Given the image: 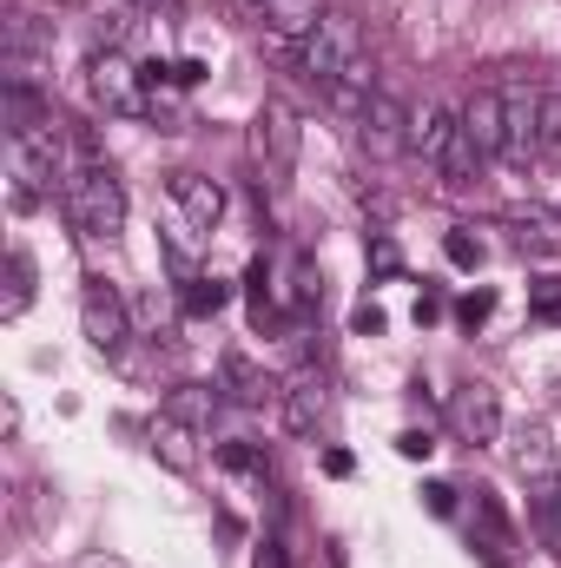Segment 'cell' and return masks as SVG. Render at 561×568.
Instances as JSON below:
<instances>
[{
    "label": "cell",
    "instance_id": "6da1fadb",
    "mask_svg": "<svg viewBox=\"0 0 561 568\" xmlns=\"http://www.w3.org/2000/svg\"><path fill=\"white\" fill-rule=\"evenodd\" d=\"M60 205L73 219L80 239H120L126 225V185L113 179V165H100L86 145L73 152V165L60 172Z\"/></svg>",
    "mask_w": 561,
    "mask_h": 568
},
{
    "label": "cell",
    "instance_id": "7a4b0ae2",
    "mask_svg": "<svg viewBox=\"0 0 561 568\" xmlns=\"http://www.w3.org/2000/svg\"><path fill=\"white\" fill-rule=\"evenodd\" d=\"M297 152H304V126L284 100H265L258 120H252V159H258V185L278 192L284 179L297 172Z\"/></svg>",
    "mask_w": 561,
    "mask_h": 568
},
{
    "label": "cell",
    "instance_id": "3957f363",
    "mask_svg": "<svg viewBox=\"0 0 561 568\" xmlns=\"http://www.w3.org/2000/svg\"><path fill=\"white\" fill-rule=\"evenodd\" d=\"M86 87H93V100H100L106 113H120V120H145V113H152V100H145V67H133L120 47H106V53L86 60Z\"/></svg>",
    "mask_w": 561,
    "mask_h": 568
},
{
    "label": "cell",
    "instance_id": "277c9868",
    "mask_svg": "<svg viewBox=\"0 0 561 568\" xmlns=\"http://www.w3.org/2000/svg\"><path fill=\"white\" fill-rule=\"evenodd\" d=\"M357 53H364V33H357V20L330 7V13L317 20V33H310V40L297 47V67H304V80L330 87V80H337V73H344V67H350Z\"/></svg>",
    "mask_w": 561,
    "mask_h": 568
},
{
    "label": "cell",
    "instance_id": "5b68a950",
    "mask_svg": "<svg viewBox=\"0 0 561 568\" xmlns=\"http://www.w3.org/2000/svg\"><path fill=\"white\" fill-rule=\"evenodd\" d=\"M80 331H86V344H93L100 357L126 351V337H133V311H126V297H120L106 278H86V291H80Z\"/></svg>",
    "mask_w": 561,
    "mask_h": 568
},
{
    "label": "cell",
    "instance_id": "8992f818",
    "mask_svg": "<svg viewBox=\"0 0 561 568\" xmlns=\"http://www.w3.org/2000/svg\"><path fill=\"white\" fill-rule=\"evenodd\" d=\"M449 429L469 443V449H482V443H496L502 436V397H496V384H462L456 397H449Z\"/></svg>",
    "mask_w": 561,
    "mask_h": 568
},
{
    "label": "cell",
    "instance_id": "52a82bcc",
    "mask_svg": "<svg viewBox=\"0 0 561 568\" xmlns=\"http://www.w3.org/2000/svg\"><path fill=\"white\" fill-rule=\"evenodd\" d=\"M357 140L370 159H397V152H410V106L397 100V93H377L364 113H357Z\"/></svg>",
    "mask_w": 561,
    "mask_h": 568
},
{
    "label": "cell",
    "instance_id": "ba28073f",
    "mask_svg": "<svg viewBox=\"0 0 561 568\" xmlns=\"http://www.w3.org/2000/svg\"><path fill=\"white\" fill-rule=\"evenodd\" d=\"M324 13H330V0H258V27H265V40L284 47V53H297L317 33Z\"/></svg>",
    "mask_w": 561,
    "mask_h": 568
},
{
    "label": "cell",
    "instance_id": "9c48e42d",
    "mask_svg": "<svg viewBox=\"0 0 561 568\" xmlns=\"http://www.w3.org/2000/svg\"><path fill=\"white\" fill-rule=\"evenodd\" d=\"M462 133L476 140L482 159H502V145H509V100L496 87H476V100L462 106Z\"/></svg>",
    "mask_w": 561,
    "mask_h": 568
},
{
    "label": "cell",
    "instance_id": "30bf717a",
    "mask_svg": "<svg viewBox=\"0 0 561 568\" xmlns=\"http://www.w3.org/2000/svg\"><path fill=\"white\" fill-rule=\"evenodd\" d=\"M172 205H178V219L192 232H212L225 219V185L205 179V172H172Z\"/></svg>",
    "mask_w": 561,
    "mask_h": 568
},
{
    "label": "cell",
    "instance_id": "8fae6325",
    "mask_svg": "<svg viewBox=\"0 0 561 568\" xmlns=\"http://www.w3.org/2000/svg\"><path fill=\"white\" fill-rule=\"evenodd\" d=\"M324 424H330V384H324L317 371L290 377V384H284V429H290V436H317Z\"/></svg>",
    "mask_w": 561,
    "mask_h": 568
},
{
    "label": "cell",
    "instance_id": "7c38bea8",
    "mask_svg": "<svg viewBox=\"0 0 561 568\" xmlns=\"http://www.w3.org/2000/svg\"><path fill=\"white\" fill-rule=\"evenodd\" d=\"M456 126H462V113H449V106H436V100L410 106V152H417L422 165H436V172H442V159H449V140H456Z\"/></svg>",
    "mask_w": 561,
    "mask_h": 568
},
{
    "label": "cell",
    "instance_id": "4fadbf2b",
    "mask_svg": "<svg viewBox=\"0 0 561 568\" xmlns=\"http://www.w3.org/2000/svg\"><path fill=\"white\" fill-rule=\"evenodd\" d=\"M218 390H232L238 404H272V397H284V384L252 357V351H225V357H218Z\"/></svg>",
    "mask_w": 561,
    "mask_h": 568
},
{
    "label": "cell",
    "instance_id": "5bb4252c",
    "mask_svg": "<svg viewBox=\"0 0 561 568\" xmlns=\"http://www.w3.org/2000/svg\"><path fill=\"white\" fill-rule=\"evenodd\" d=\"M469 542L482 549V562H489V568H509V556H516V529L502 523V509H496V496H489V489H476V509H469Z\"/></svg>",
    "mask_w": 561,
    "mask_h": 568
},
{
    "label": "cell",
    "instance_id": "9a60e30c",
    "mask_svg": "<svg viewBox=\"0 0 561 568\" xmlns=\"http://www.w3.org/2000/svg\"><path fill=\"white\" fill-rule=\"evenodd\" d=\"M502 100H509V145H502V159L509 165L542 159V100H529V93H502Z\"/></svg>",
    "mask_w": 561,
    "mask_h": 568
},
{
    "label": "cell",
    "instance_id": "2e32d148",
    "mask_svg": "<svg viewBox=\"0 0 561 568\" xmlns=\"http://www.w3.org/2000/svg\"><path fill=\"white\" fill-rule=\"evenodd\" d=\"M145 436H152V456H159L172 476H192V469H198V429L178 424L172 410H165V417H152V429H145Z\"/></svg>",
    "mask_w": 561,
    "mask_h": 568
},
{
    "label": "cell",
    "instance_id": "e0dca14e",
    "mask_svg": "<svg viewBox=\"0 0 561 568\" xmlns=\"http://www.w3.org/2000/svg\"><path fill=\"white\" fill-rule=\"evenodd\" d=\"M509 463H516L529 483L555 476V443H549V424H516V429H509Z\"/></svg>",
    "mask_w": 561,
    "mask_h": 568
},
{
    "label": "cell",
    "instance_id": "ac0fdd59",
    "mask_svg": "<svg viewBox=\"0 0 561 568\" xmlns=\"http://www.w3.org/2000/svg\"><path fill=\"white\" fill-rule=\"evenodd\" d=\"M377 93H384V87H377V60H370V53H357V60H350V67L330 80V100H337L344 113H364Z\"/></svg>",
    "mask_w": 561,
    "mask_h": 568
},
{
    "label": "cell",
    "instance_id": "d6986e66",
    "mask_svg": "<svg viewBox=\"0 0 561 568\" xmlns=\"http://www.w3.org/2000/svg\"><path fill=\"white\" fill-rule=\"evenodd\" d=\"M225 304H232V284L212 278V272H198V278L178 284V311H185V317H218Z\"/></svg>",
    "mask_w": 561,
    "mask_h": 568
},
{
    "label": "cell",
    "instance_id": "ffe728a7",
    "mask_svg": "<svg viewBox=\"0 0 561 568\" xmlns=\"http://www.w3.org/2000/svg\"><path fill=\"white\" fill-rule=\"evenodd\" d=\"M165 410H172L178 424H192V429H198V436H205V429L218 424V390H205V384H178Z\"/></svg>",
    "mask_w": 561,
    "mask_h": 568
},
{
    "label": "cell",
    "instance_id": "44dd1931",
    "mask_svg": "<svg viewBox=\"0 0 561 568\" xmlns=\"http://www.w3.org/2000/svg\"><path fill=\"white\" fill-rule=\"evenodd\" d=\"M27 304H33V258L13 245L7 252V304H0V317H20Z\"/></svg>",
    "mask_w": 561,
    "mask_h": 568
},
{
    "label": "cell",
    "instance_id": "7402d4cb",
    "mask_svg": "<svg viewBox=\"0 0 561 568\" xmlns=\"http://www.w3.org/2000/svg\"><path fill=\"white\" fill-rule=\"evenodd\" d=\"M218 463H225V469H238V476H265V469H272L265 443H252V436H232V443H218Z\"/></svg>",
    "mask_w": 561,
    "mask_h": 568
},
{
    "label": "cell",
    "instance_id": "603a6c76",
    "mask_svg": "<svg viewBox=\"0 0 561 568\" xmlns=\"http://www.w3.org/2000/svg\"><path fill=\"white\" fill-rule=\"evenodd\" d=\"M442 258H449L456 272H482V258H489V245H482L476 232H462V225H456V232L442 239Z\"/></svg>",
    "mask_w": 561,
    "mask_h": 568
},
{
    "label": "cell",
    "instance_id": "cb8c5ba5",
    "mask_svg": "<svg viewBox=\"0 0 561 568\" xmlns=\"http://www.w3.org/2000/svg\"><path fill=\"white\" fill-rule=\"evenodd\" d=\"M489 317H496V291H489V284H476V291L456 297V324H462V331H482Z\"/></svg>",
    "mask_w": 561,
    "mask_h": 568
},
{
    "label": "cell",
    "instance_id": "d4e9b609",
    "mask_svg": "<svg viewBox=\"0 0 561 568\" xmlns=\"http://www.w3.org/2000/svg\"><path fill=\"white\" fill-rule=\"evenodd\" d=\"M476 165H482V152H476V140H469L462 126H456V140H449V159H442V179H456V185H462Z\"/></svg>",
    "mask_w": 561,
    "mask_h": 568
},
{
    "label": "cell",
    "instance_id": "484cf974",
    "mask_svg": "<svg viewBox=\"0 0 561 568\" xmlns=\"http://www.w3.org/2000/svg\"><path fill=\"white\" fill-rule=\"evenodd\" d=\"M542 165H561V93H542Z\"/></svg>",
    "mask_w": 561,
    "mask_h": 568
},
{
    "label": "cell",
    "instance_id": "4316f807",
    "mask_svg": "<svg viewBox=\"0 0 561 568\" xmlns=\"http://www.w3.org/2000/svg\"><path fill=\"white\" fill-rule=\"evenodd\" d=\"M370 272H377V278H404V245H397L390 232L370 239Z\"/></svg>",
    "mask_w": 561,
    "mask_h": 568
},
{
    "label": "cell",
    "instance_id": "83f0119b",
    "mask_svg": "<svg viewBox=\"0 0 561 568\" xmlns=\"http://www.w3.org/2000/svg\"><path fill=\"white\" fill-rule=\"evenodd\" d=\"M529 311L549 317V324H561V278H536L529 284Z\"/></svg>",
    "mask_w": 561,
    "mask_h": 568
},
{
    "label": "cell",
    "instance_id": "f1b7e54d",
    "mask_svg": "<svg viewBox=\"0 0 561 568\" xmlns=\"http://www.w3.org/2000/svg\"><path fill=\"white\" fill-rule=\"evenodd\" d=\"M456 496H462L456 483H422V509H429V516H442V523L456 516Z\"/></svg>",
    "mask_w": 561,
    "mask_h": 568
},
{
    "label": "cell",
    "instance_id": "f546056e",
    "mask_svg": "<svg viewBox=\"0 0 561 568\" xmlns=\"http://www.w3.org/2000/svg\"><path fill=\"white\" fill-rule=\"evenodd\" d=\"M384 324H390V317H384V304H370V297L350 311V331H357V337H384Z\"/></svg>",
    "mask_w": 561,
    "mask_h": 568
},
{
    "label": "cell",
    "instance_id": "4dcf8cb0",
    "mask_svg": "<svg viewBox=\"0 0 561 568\" xmlns=\"http://www.w3.org/2000/svg\"><path fill=\"white\" fill-rule=\"evenodd\" d=\"M397 456H410V463H429V456H436V436H429V429H404V436H397Z\"/></svg>",
    "mask_w": 561,
    "mask_h": 568
},
{
    "label": "cell",
    "instance_id": "1f68e13d",
    "mask_svg": "<svg viewBox=\"0 0 561 568\" xmlns=\"http://www.w3.org/2000/svg\"><path fill=\"white\" fill-rule=\"evenodd\" d=\"M252 568H297V562H290V549H284L278 536H265V542H258V556H252Z\"/></svg>",
    "mask_w": 561,
    "mask_h": 568
},
{
    "label": "cell",
    "instance_id": "d6a6232c",
    "mask_svg": "<svg viewBox=\"0 0 561 568\" xmlns=\"http://www.w3.org/2000/svg\"><path fill=\"white\" fill-rule=\"evenodd\" d=\"M205 80H212L205 60H172V87H205Z\"/></svg>",
    "mask_w": 561,
    "mask_h": 568
},
{
    "label": "cell",
    "instance_id": "836d02e7",
    "mask_svg": "<svg viewBox=\"0 0 561 568\" xmlns=\"http://www.w3.org/2000/svg\"><path fill=\"white\" fill-rule=\"evenodd\" d=\"M350 469H357L350 449H324V476H350Z\"/></svg>",
    "mask_w": 561,
    "mask_h": 568
},
{
    "label": "cell",
    "instance_id": "e575fe53",
    "mask_svg": "<svg viewBox=\"0 0 561 568\" xmlns=\"http://www.w3.org/2000/svg\"><path fill=\"white\" fill-rule=\"evenodd\" d=\"M73 568H133V562H120V556H106V549H93V556H80Z\"/></svg>",
    "mask_w": 561,
    "mask_h": 568
},
{
    "label": "cell",
    "instance_id": "d590c367",
    "mask_svg": "<svg viewBox=\"0 0 561 568\" xmlns=\"http://www.w3.org/2000/svg\"><path fill=\"white\" fill-rule=\"evenodd\" d=\"M436 317H442V297H429V291H422V297H417V324H436Z\"/></svg>",
    "mask_w": 561,
    "mask_h": 568
},
{
    "label": "cell",
    "instance_id": "8d00e7d4",
    "mask_svg": "<svg viewBox=\"0 0 561 568\" xmlns=\"http://www.w3.org/2000/svg\"><path fill=\"white\" fill-rule=\"evenodd\" d=\"M145 7H165V13H178V0H145Z\"/></svg>",
    "mask_w": 561,
    "mask_h": 568
},
{
    "label": "cell",
    "instance_id": "74e56055",
    "mask_svg": "<svg viewBox=\"0 0 561 568\" xmlns=\"http://www.w3.org/2000/svg\"><path fill=\"white\" fill-rule=\"evenodd\" d=\"M555 410H561V371H555Z\"/></svg>",
    "mask_w": 561,
    "mask_h": 568
},
{
    "label": "cell",
    "instance_id": "f35d334b",
    "mask_svg": "<svg viewBox=\"0 0 561 568\" xmlns=\"http://www.w3.org/2000/svg\"><path fill=\"white\" fill-rule=\"evenodd\" d=\"M252 7H258V0H252Z\"/></svg>",
    "mask_w": 561,
    "mask_h": 568
}]
</instances>
